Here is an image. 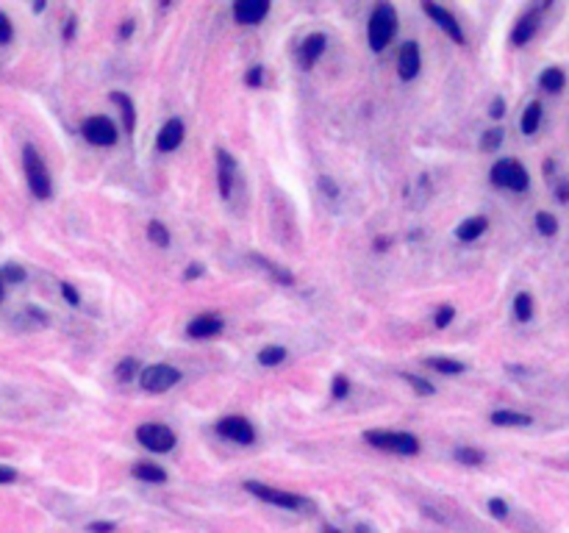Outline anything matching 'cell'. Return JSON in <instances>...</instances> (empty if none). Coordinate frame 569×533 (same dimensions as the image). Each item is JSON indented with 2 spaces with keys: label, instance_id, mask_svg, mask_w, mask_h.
Here are the masks:
<instances>
[{
  "label": "cell",
  "instance_id": "cell-44",
  "mask_svg": "<svg viewBox=\"0 0 569 533\" xmlns=\"http://www.w3.org/2000/svg\"><path fill=\"white\" fill-rule=\"evenodd\" d=\"M89 531L92 533H111L114 531V522H92Z\"/></svg>",
  "mask_w": 569,
  "mask_h": 533
},
{
  "label": "cell",
  "instance_id": "cell-45",
  "mask_svg": "<svg viewBox=\"0 0 569 533\" xmlns=\"http://www.w3.org/2000/svg\"><path fill=\"white\" fill-rule=\"evenodd\" d=\"M201 272H203V266H201V264H192V266H189V269H186V278H198Z\"/></svg>",
  "mask_w": 569,
  "mask_h": 533
},
{
  "label": "cell",
  "instance_id": "cell-10",
  "mask_svg": "<svg viewBox=\"0 0 569 533\" xmlns=\"http://www.w3.org/2000/svg\"><path fill=\"white\" fill-rule=\"evenodd\" d=\"M422 9H425V14H428V17H431L436 26H439L441 31L447 33V36H450L453 42L464 45V39H467V36H464V31H461V23H458V20H456V17H453V14H450V11L444 9V6H436V3H425Z\"/></svg>",
  "mask_w": 569,
  "mask_h": 533
},
{
  "label": "cell",
  "instance_id": "cell-38",
  "mask_svg": "<svg viewBox=\"0 0 569 533\" xmlns=\"http://www.w3.org/2000/svg\"><path fill=\"white\" fill-rule=\"evenodd\" d=\"M261 81H264V69H261V67H250L247 75H244V84H247V86H259Z\"/></svg>",
  "mask_w": 569,
  "mask_h": 533
},
{
  "label": "cell",
  "instance_id": "cell-6",
  "mask_svg": "<svg viewBox=\"0 0 569 533\" xmlns=\"http://www.w3.org/2000/svg\"><path fill=\"white\" fill-rule=\"evenodd\" d=\"M136 439H139V444H145L153 453H169L175 447V442H178V436L169 431L167 425H162V422H145V425H139L136 428Z\"/></svg>",
  "mask_w": 569,
  "mask_h": 533
},
{
  "label": "cell",
  "instance_id": "cell-19",
  "mask_svg": "<svg viewBox=\"0 0 569 533\" xmlns=\"http://www.w3.org/2000/svg\"><path fill=\"white\" fill-rule=\"evenodd\" d=\"M539 84H541V89L544 92H561L564 86H567V75H564V69H558V67H547L541 75H539Z\"/></svg>",
  "mask_w": 569,
  "mask_h": 533
},
{
  "label": "cell",
  "instance_id": "cell-11",
  "mask_svg": "<svg viewBox=\"0 0 569 533\" xmlns=\"http://www.w3.org/2000/svg\"><path fill=\"white\" fill-rule=\"evenodd\" d=\"M269 14L267 0H236L234 3V20L242 26H256Z\"/></svg>",
  "mask_w": 569,
  "mask_h": 533
},
{
  "label": "cell",
  "instance_id": "cell-18",
  "mask_svg": "<svg viewBox=\"0 0 569 533\" xmlns=\"http://www.w3.org/2000/svg\"><path fill=\"white\" fill-rule=\"evenodd\" d=\"M486 228H489V220H486V217H469V220H464V223L456 228V236H458L461 242H475L478 236L486 233Z\"/></svg>",
  "mask_w": 569,
  "mask_h": 533
},
{
  "label": "cell",
  "instance_id": "cell-32",
  "mask_svg": "<svg viewBox=\"0 0 569 533\" xmlns=\"http://www.w3.org/2000/svg\"><path fill=\"white\" fill-rule=\"evenodd\" d=\"M500 142H502V131H500V128H492V131L483 133V139H480V147L492 153V150H497V147H500Z\"/></svg>",
  "mask_w": 569,
  "mask_h": 533
},
{
  "label": "cell",
  "instance_id": "cell-36",
  "mask_svg": "<svg viewBox=\"0 0 569 533\" xmlns=\"http://www.w3.org/2000/svg\"><path fill=\"white\" fill-rule=\"evenodd\" d=\"M489 511H492V517H497V520H505V517H508V505H505V500H500V498L489 500Z\"/></svg>",
  "mask_w": 569,
  "mask_h": 533
},
{
  "label": "cell",
  "instance_id": "cell-35",
  "mask_svg": "<svg viewBox=\"0 0 569 533\" xmlns=\"http://www.w3.org/2000/svg\"><path fill=\"white\" fill-rule=\"evenodd\" d=\"M11 36H14V28H11V20L0 11V45H9L11 42Z\"/></svg>",
  "mask_w": 569,
  "mask_h": 533
},
{
  "label": "cell",
  "instance_id": "cell-16",
  "mask_svg": "<svg viewBox=\"0 0 569 533\" xmlns=\"http://www.w3.org/2000/svg\"><path fill=\"white\" fill-rule=\"evenodd\" d=\"M325 45H328V39H325L322 33H311V36H305V42H303V47H300V62L305 69L314 67V62L325 53Z\"/></svg>",
  "mask_w": 569,
  "mask_h": 533
},
{
  "label": "cell",
  "instance_id": "cell-4",
  "mask_svg": "<svg viewBox=\"0 0 569 533\" xmlns=\"http://www.w3.org/2000/svg\"><path fill=\"white\" fill-rule=\"evenodd\" d=\"M489 175H492V184H495V186H505V189H511V192H525L528 184H531L528 169L519 164V162H514V159H500L497 164L492 167Z\"/></svg>",
  "mask_w": 569,
  "mask_h": 533
},
{
  "label": "cell",
  "instance_id": "cell-24",
  "mask_svg": "<svg viewBox=\"0 0 569 533\" xmlns=\"http://www.w3.org/2000/svg\"><path fill=\"white\" fill-rule=\"evenodd\" d=\"M514 317H517L519 322H528V320L534 317V298H531L528 292H519V295L514 298Z\"/></svg>",
  "mask_w": 569,
  "mask_h": 533
},
{
  "label": "cell",
  "instance_id": "cell-46",
  "mask_svg": "<svg viewBox=\"0 0 569 533\" xmlns=\"http://www.w3.org/2000/svg\"><path fill=\"white\" fill-rule=\"evenodd\" d=\"M120 33H123V36H131V33H134V23L128 20V23H125V26L120 28Z\"/></svg>",
  "mask_w": 569,
  "mask_h": 533
},
{
  "label": "cell",
  "instance_id": "cell-23",
  "mask_svg": "<svg viewBox=\"0 0 569 533\" xmlns=\"http://www.w3.org/2000/svg\"><path fill=\"white\" fill-rule=\"evenodd\" d=\"M111 100L123 108V117H125V128H128V133L134 131L136 125V111H134V100L128 98L125 92H111Z\"/></svg>",
  "mask_w": 569,
  "mask_h": 533
},
{
  "label": "cell",
  "instance_id": "cell-30",
  "mask_svg": "<svg viewBox=\"0 0 569 533\" xmlns=\"http://www.w3.org/2000/svg\"><path fill=\"white\" fill-rule=\"evenodd\" d=\"M256 262H259V264H264V269H267V272H272V278H275L278 284H286V286H292V284H295V278H292L286 269H281L278 264H272V262H267V259H259V256H256Z\"/></svg>",
  "mask_w": 569,
  "mask_h": 533
},
{
  "label": "cell",
  "instance_id": "cell-1",
  "mask_svg": "<svg viewBox=\"0 0 569 533\" xmlns=\"http://www.w3.org/2000/svg\"><path fill=\"white\" fill-rule=\"evenodd\" d=\"M398 31V14H395V9L389 6V3H381V6H375V11H372V17H369V26H367V39H369V47L375 50V53H381L389 42H392V36Z\"/></svg>",
  "mask_w": 569,
  "mask_h": 533
},
{
  "label": "cell",
  "instance_id": "cell-50",
  "mask_svg": "<svg viewBox=\"0 0 569 533\" xmlns=\"http://www.w3.org/2000/svg\"><path fill=\"white\" fill-rule=\"evenodd\" d=\"M0 300H3V281H0Z\"/></svg>",
  "mask_w": 569,
  "mask_h": 533
},
{
  "label": "cell",
  "instance_id": "cell-2",
  "mask_svg": "<svg viewBox=\"0 0 569 533\" xmlns=\"http://www.w3.org/2000/svg\"><path fill=\"white\" fill-rule=\"evenodd\" d=\"M372 447H381V450H392V453H400V456H417L419 453V439L414 433L405 431H367L364 433Z\"/></svg>",
  "mask_w": 569,
  "mask_h": 533
},
{
  "label": "cell",
  "instance_id": "cell-33",
  "mask_svg": "<svg viewBox=\"0 0 569 533\" xmlns=\"http://www.w3.org/2000/svg\"><path fill=\"white\" fill-rule=\"evenodd\" d=\"M136 375V359H125V361H120L117 364V381H131Z\"/></svg>",
  "mask_w": 569,
  "mask_h": 533
},
{
  "label": "cell",
  "instance_id": "cell-40",
  "mask_svg": "<svg viewBox=\"0 0 569 533\" xmlns=\"http://www.w3.org/2000/svg\"><path fill=\"white\" fill-rule=\"evenodd\" d=\"M62 295H64V300H67L69 305H78V303H81V295L75 292L72 284H62Z\"/></svg>",
  "mask_w": 569,
  "mask_h": 533
},
{
  "label": "cell",
  "instance_id": "cell-3",
  "mask_svg": "<svg viewBox=\"0 0 569 533\" xmlns=\"http://www.w3.org/2000/svg\"><path fill=\"white\" fill-rule=\"evenodd\" d=\"M23 164H26V178H28V186H31L34 198H39V200L50 198V192H53L50 172H47L45 162L39 159V153H36L31 145L23 150Z\"/></svg>",
  "mask_w": 569,
  "mask_h": 533
},
{
  "label": "cell",
  "instance_id": "cell-9",
  "mask_svg": "<svg viewBox=\"0 0 569 533\" xmlns=\"http://www.w3.org/2000/svg\"><path fill=\"white\" fill-rule=\"evenodd\" d=\"M217 433L231 439L236 444H253L256 442V431L244 417H225L217 422Z\"/></svg>",
  "mask_w": 569,
  "mask_h": 533
},
{
  "label": "cell",
  "instance_id": "cell-49",
  "mask_svg": "<svg viewBox=\"0 0 569 533\" xmlns=\"http://www.w3.org/2000/svg\"><path fill=\"white\" fill-rule=\"evenodd\" d=\"M325 533H339L336 528H325Z\"/></svg>",
  "mask_w": 569,
  "mask_h": 533
},
{
  "label": "cell",
  "instance_id": "cell-22",
  "mask_svg": "<svg viewBox=\"0 0 569 533\" xmlns=\"http://www.w3.org/2000/svg\"><path fill=\"white\" fill-rule=\"evenodd\" d=\"M539 123H541V103H531L528 108H525V114H522V123H519V128H522V133H536L539 131Z\"/></svg>",
  "mask_w": 569,
  "mask_h": 533
},
{
  "label": "cell",
  "instance_id": "cell-7",
  "mask_svg": "<svg viewBox=\"0 0 569 533\" xmlns=\"http://www.w3.org/2000/svg\"><path fill=\"white\" fill-rule=\"evenodd\" d=\"M244 489L253 495V498L264 500L269 505H278V508H283V511H298L303 505V500L298 495H292V492H286V489H275V486H267V483H256V481H247L244 483Z\"/></svg>",
  "mask_w": 569,
  "mask_h": 533
},
{
  "label": "cell",
  "instance_id": "cell-21",
  "mask_svg": "<svg viewBox=\"0 0 569 533\" xmlns=\"http://www.w3.org/2000/svg\"><path fill=\"white\" fill-rule=\"evenodd\" d=\"M492 422L495 425H505V428H514V425H531L534 420L528 414H519V411H495Z\"/></svg>",
  "mask_w": 569,
  "mask_h": 533
},
{
  "label": "cell",
  "instance_id": "cell-27",
  "mask_svg": "<svg viewBox=\"0 0 569 533\" xmlns=\"http://www.w3.org/2000/svg\"><path fill=\"white\" fill-rule=\"evenodd\" d=\"M456 459H458V461H461L464 466H480L483 461H486V456H483L480 450L469 447V444H464V447H458V450H456Z\"/></svg>",
  "mask_w": 569,
  "mask_h": 533
},
{
  "label": "cell",
  "instance_id": "cell-15",
  "mask_svg": "<svg viewBox=\"0 0 569 533\" xmlns=\"http://www.w3.org/2000/svg\"><path fill=\"white\" fill-rule=\"evenodd\" d=\"M234 159L228 150H217V181H220V195L231 198V184H234Z\"/></svg>",
  "mask_w": 569,
  "mask_h": 533
},
{
  "label": "cell",
  "instance_id": "cell-42",
  "mask_svg": "<svg viewBox=\"0 0 569 533\" xmlns=\"http://www.w3.org/2000/svg\"><path fill=\"white\" fill-rule=\"evenodd\" d=\"M17 478V472L11 469V466H6V464H0V483H11Z\"/></svg>",
  "mask_w": 569,
  "mask_h": 533
},
{
  "label": "cell",
  "instance_id": "cell-29",
  "mask_svg": "<svg viewBox=\"0 0 569 533\" xmlns=\"http://www.w3.org/2000/svg\"><path fill=\"white\" fill-rule=\"evenodd\" d=\"M147 239L153 242V245H159V247H167L169 245V231L159 223V220H153L150 225H147Z\"/></svg>",
  "mask_w": 569,
  "mask_h": 533
},
{
  "label": "cell",
  "instance_id": "cell-31",
  "mask_svg": "<svg viewBox=\"0 0 569 533\" xmlns=\"http://www.w3.org/2000/svg\"><path fill=\"white\" fill-rule=\"evenodd\" d=\"M0 281H3V286L6 284H20V281H26V269L17 264H6L0 269Z\"/></svg>",
  "mask_w": 569,
  "mask_h": 533
},
{
  "label": "cell",
  "instance_id": "cell-37",
  "mask_svg": "<svg viewBox=\"0 0 569 533\" xmlns=\"http://www.w3.org/2000/svg\"><path fill=\"white\" fill-rule=\"evenodd\" d=\"M402 378H405V381H408V383H411V386H414L419 395H434V386H431V383H425L422 378H414V375H402Z\"/></svg>",
  "mask_w": 569,
  "mask_h": 533
},
{
  "label": "cell",
  "instance_id": "cell-8",
  "mask_svg": "<svg viewBox=\"0 0 569 533\" xmlns=\"http://www.w3.org/2000/svg\"><path fill=\"white\" fill-rule=\"evenodd\" d=\"M84 139L98 145V147H108V145L117 142V128H114V123L108 117L95 114V117L84 120Z\"/></svg>",
  "mask_w": 569,
  "mask_h": 533
},
{
  "label": "cell",
  "instance_id": "cell-12",
  "mask_svg": "<svg viewBox=\"0 0 569 533\" xmlns=\"http://www.w3.org/2000/svg\"><path fill=\"white\" fill-rule=\"evenodd\" d=\"M419 67H422V59H419V45L417 42H405L400 47V59H398V72H400L402 81H414L419 75Z\"/></svg>",
  "mask_w": 569,
  "mask_h": 533
},
{
  "label": "cell",
  "instance_id": "cell-13",
  "mask_svg": "<svg viewBox=\"0 0 569 533\" xmlns=\"http://www.w3.org/2000/svg\"><path fill=\"white\" fill-rule=\"evenodd\" d=\"M220 331H222V320L217 314H201V317H195L186 325V333L192 339H211V336H217Z\"/></svg>",
  "mask_w": 569,
  "mask_h": 533
},
{
  "label": "cell",
  "instance_id": "cell-17",
  "mask_svg": "<svg viewBox=\"0 0 569 533\" xmlns=\"http://www.w3.org/2000/svg\"><path fill=\"white\" fill-rule=\"evenodd\" d=\"M536 28H539V11H528V14L519 17V23L514 26L511 42H514V45H528V42L534 39Z\"/></svg>",
  "mask_w": 569,
  "mask_h": 533
},
{
  "label": "cell",
  "instance_id": "cell-20",
  "mask_svg": "<svg viewBox=\"0 0 569 533\" xmlns=\"http://www.w3.org/2000/svg\"><path fill=\"white\" fill-rule=\"evenodd\" d=\"M134 475L139 481H147V483H164L167 481V472L159 464H147V461H139L134 466Z\"/></svg>",
  "mask_w": 569,
  "mask_h": 533
},
{
  "label": "cell",
  "instance_id": "cell-43",
  "mask_svg": "<svg viewBox=\"0 0 569 533\" xmlns=\"http://www.w3.org/2000/svg\"><path fill=\"white\" fill-rule=\"evenodd\" d=\"M556 198L561 200V203H569V181H567V178L558 184V189H556Z\"/></svg>",
  "mask_w": 569,
  "mask_h": 533
},
{
  "label": "cell",
  "instance_id": "cell-41",
  "mask_svg": "<svg viewBox=\"0 0 569 533\" xmlns=\"http://www.w3.org/2000/svg\"><path fill=\"white\" fill-rule=\"evenodd\" d=\"M489 114H492L495 120H500L502 114H505V100H502V98L492 100V108H489Z\"/></svg>",
  "mask_w": 569,
  "mask_h": 533
},
{
  "label": "cell",
  "instance_id": "cell-39",
  "mask_svg": "<svg viewBox=\"0 0 569 533\" xmlns=\"http://www.w3.org/2000/svg\"><path fill=\"white\" fill-rule=\"evenodd\" d=\"M347 389H350V386H347V378L336 375V378H334V392H331V398H334V400H342L344 395H347Z\"/></svg>",
  "mask_w": 569,
  "mask_h": 533
},
{
  "label": "cell",
  "instance_id": "cell-47",
  "mask_svg": "<svg viewBox=\"0 0 569 533\" xmlns=\"http://www.w3.org/2000/svg\"><path fill=\"white\" fill-rule=\"evenodd\" d=\"M322 189H325V192H331V195H336V186L331 184V181H325V178H322Z\"/></svg>",
  "mask_w": 569,
  "mask_h": 533
},
{
  "label": "cell",
  "instance_id": "cell-28",
  "mask_svg": "<svg viewBox=\"0 0 569 533\" xmlns=\"http://www.w3.org/2000/svg\"><path fill=\"white\" fill-rule=\"evenodd\" d=\"M536 228H539V233H544V236H556L558 233V220L550 211H539L536 214Z\"/></svg>",
  "mask_w": 569,
  "mask_h": 533
},
{
  "label": "cell",
  "instance_id": "cell-25",
  "mask_svg": "<svg viewBox=\"0 0 569 533\" xmlns=\"http://www.w3.org/2000/svg\"><path fill=\"white\" fill-rule=\"evenodd\" d=\"M428 366L441 372V375H461L464 372V364L456 361V359H447V356H439V359H428Z\"/></svg>",
  "mask_w": 569,
  "mask_h": 533
},
{
  "label": "cell",
  "instance_id": "cell-34",
  "mask_svg": "<svg viewBox=\"0 0 569 533\" xmlns=\"http://www.w3.org/2000/svg\"><path fill=\"white\" fill-rule=\"evenodd\" d=\"M453 317H456V308H453V305H441V308L436 311V325H439V328H447V325L453 322Z\"/></svg>",
  "mask_w": 569,
  "mask_h": 533
},
{
  "label": "cell",
  "instance_id": "cell-14",
  "mask_svg": "<svg viewBox=\"0 0 569 533\" xmlns=\"http://www.w3.org/2000/svg\"><path fill=\"white\" fill-rule=\"evenodd\" d=\"M181 142H184V123H181V120H167L164 128L156 136V147H159L162 153H172Z\"/></svg>",
  "mask_w": 569,
  "mask_h": 533
},
{
  "label": "cell",
  "instance_id": "cell-5",
  "mask_svg": "<svg viewBox=\"0 0 569 533\" xmlns=\"http://www.w3.org/2000/svg\"><path fill=\"white\" fill-rule=\"evenodd\" d=\"M178 381H181V372L169 364H150L147 369H142V375H139V386L145 392H150V395L167 392Z\"/></svg>",
  "mask_w": 569,
  "mask_h": 533
},
{
  "label": "cell",
  "instance_id": "cell-48",
  "mask_svg": "<svg viewBox=\"0 0 569 533\" xmlns=\"http://www.w3.org/2000/svg\"><path fill=\"white\" fill-rule=\"evenodd\" d=\"M72 31H75V17H69V23H67V33H64V36H72Z\"/></svg>",
  "mask_w": 569,
  "mask_h": 533
},
{
  "label": "cell",
  "instance_id": "cell-26",
  "mask_svg": "<svg viewBox=\"0 0 569 533\" xmlns=\"http://www.w3.org/2000/svg\"><path fill=\"white\" fill-rule=\"evenodd\" d=\"M283 359H286V347H278V344H272V347L259 350V364H261V366H275V364H281Z\"/></svg>",
  "mask_w": 569,
  "mask_h": 533
}]
</instances>
